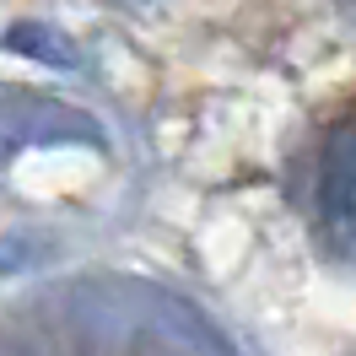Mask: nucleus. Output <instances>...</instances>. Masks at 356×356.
Returning a JSON list of instances; mask_svg holds the SVG:
<instances>
[{
  "instance_id": "nucleus-1",
  "label": "nucleus",
  "mask_w": 356,
  "mask_h": 356,
  "mask_svg": "<svg viewBox=\"0 0 356 356\" xmlns=\"http://www.w3.org/2000/svg\"><path fill=\"white\" fill-rule=\"evenodd\" d=\"M318 211H324V222H334V227H351V216H356V130L351 124H340V130L324 140Z\"/></svg>"
},
{
  "instance_id": "nucleus-2",
  "label": "nucleus",
  "mask_w": 356,
  "mask_h": 356,
  "mask_svg": "<svg viewBox=\"0 0 356 356\" xmlns=\"http://www.w3.org/2000/svg\"><path fill=\"white\" fill-rule=\"evenodd\" d=\"M6 49H17V54H27V60H44V65H76L70 38L60 33V27H49V22H17L11 33H6Z\"/></svg>"
}]
</instances>
